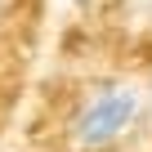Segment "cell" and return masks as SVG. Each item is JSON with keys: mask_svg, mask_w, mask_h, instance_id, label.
Wrapping results in <instances>:
<instances>
[{"mask_svg": "<svg viewBox=\"0 0 152 152\" xmlns=\"http://www.w3.org/2000/svg\"><path fill=\"white\" fill-rule=\"evenodd\" d=\"M0 5H5V0H0Z\"/></svg>", "mask_w": 152, "mask_h": 152, "instance_id": "cell-2", "label": "cell"}, {"mask_svg": "<svg viewBox=\"0 0 152 152\" xmlns=\"http://www.w3.org/2000/svg\"><path fill=\"white\" fill-rule=\"evenodd\" d=\"M134 116H139V90L134 85L94 90L85 99V107L76 112V121H72V139L85 152H103V148H112L116 139L130 134Z\"/></svg>", "mask_w": 152, "mask_h": 152, "instance_id": "cell-1", "label": "cell"}]
</instances>
